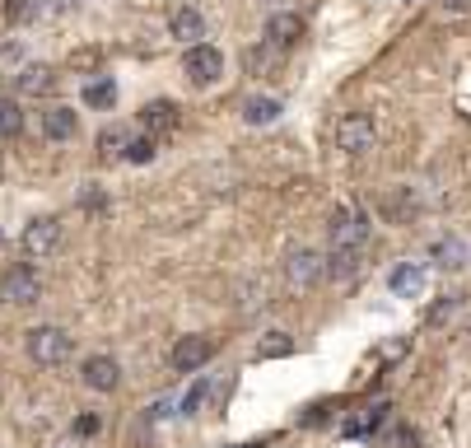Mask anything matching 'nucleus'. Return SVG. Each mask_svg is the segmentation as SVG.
Segmentation results:
<instances>
[{
	"label": "nucleus",
	"instance_id": "nucleus-1",
	"mask_svg": "<svg viewBox=\"0 0 471 448\" xmlns=\"http://www.w3.org/2000/svg\"><path fill=\"white\" fill-rule=\"evenodd\" d=\"M29 355L42 364V369H61V364L75 355V341L61 327H33L29 331Z\"/></svg>",
	"mask_w": 471,
	"mask_h": 448
},
{
	"label": "nucleus",
	"instance_id": "nucleus-2",
	"mask_svg": "<svg viewBox=\"0 0 471 448\" xmlns=\"http://www.w3.org/2000/svg\"><path fill=\"white\" fill-rule=\"evenodd\" d=\"M369 243V215L359 206H346L331 219V252H359Z\"/></svg>",
	"mask_w": 471,
	"mask_h": 448
},
{
	"label": "nucleus",
	"instance_id": "nucleus-3",
	"mask_svg": "<svg viewBox=\"0 0 471 448\" xmlns=\"http://www.w3.org/2000/svg\"><path fill=\"white\" fill-rule=\"evenodd\" d=\"M0 299L14 303V308L38 303V299H42V280H38V271H33V266H23V262H14L5 275H0Z\"/></svg>",
	"mask_w": 471,
	"mask_h": 448
},
{
	"label": "nucleus",
	"instance_id": "nucleus-4",
	"mask_svg": "<svg viewBox=\"0 0 471 448\" xmlns=\"http://www.w3.org/2000/svg\"><path fill=\"white\" fill-rule=\"evenodd\" d=\"M337 150H346L350 159L374 150V117L369 112H346V117L337 122Z\"/></svg>",
	"mask_w": 471,
	"mask_h": 448
},
{
	"label": "nucleus",
	"instance_id": "nucleus-5",
	"mask_svg": "<svg viewBox=\"0 0 471 448\" xmlns=\"http://www.w3.org/2000/svg\"><path fill=\"white\" fill-rule=\"evenodd\" d=\"M322 275H327V257H322L318 247H294L290 257H285V280H290V290H313Z\"/></svg>",
	"mask_w": 471,
	"mask_h": 448
},
{
	"label": "nucleus",
	"instance_id": "nucleus-6",
	"mask_svg": "<svg viewBox=\"0 0 471 448\" xmlns=\"http://www.w3.org/2000/svg\"><path fill=\"white\" fill-rule=\"evenodd\" d=\"M182 70H187L191 84H215L225 75V56H219V47H210V42H197V47H187Z\"/></svg>",
	"mask_w": 471,
	"mask_h": 448
},
{
	"label": "nucleus",
	"instance_id": "nucleus-7",
	"mask_svg": "<svg viewBox=\"0 0 471 448\" xmlns=\"http://www.w3.org/2000/svg\"><path fill=\"white\" fill-rule=\"evenodd\" d=\"M210 355H215V341H210V336H197V331H191V336H178V341H173L169 364H173L178 374H191V369H206Z\"/></svg>",
	"mask_w": 471,
	"mask_h": 448
},
{
	"label": "nucleus",
	"instance_id": "nucleus-8",
	"mask_svg": "<svg viewBox=\"0 0 471 448\" xmlns=\"http://www.w3.org/2000/svg\"><path fill=\"white\" fill-rule=\"evenodd\" d=\"M57 247H61V219L42 215V219H33L29 229H23V252H29L33 262L51 257V252H57Z\"/></svg>",
	"mask_w": 471,
	"mask_h": 448
},
{
	"label": "nucleus",
	"instance_id": "nucleus-9",
	"mask_svg": "<svg viewBox=\"0 0 471 448\" xmlns=\"http://www.w3.org/2000/svg\"><path fill=\"white\" fill-rule=\"evenodd\" d=\"M79 378H85V387H94V392H117L122 387V369H117L113 355H89L79 364Z\"/></svg>",
	"mask_w": 471,
	"mask_h": 448
},
{
	"label": "nucleus",
	"instance_id": "nucleus-10",
	"mask_svg": "<svg viewBox=\"0 0 471 448\" xmlns=\"http://www.w3.org/2000/svg\"><path fill=\"white\" fill-rule=\"evenodd\" d=\"M51 89H57V70H51L47 61H33V66H23L14 75V94L19 98H47Z\"/></svg>",
	"mask_w": 471,
	"mask_h": 448
},
{
	"label": "nucleus",
	"instance_id": "nucleus-11",
	"mask_svg": "<svg viewBox=\"0 0 471 448\" xmlns=\"http://www.w3.org/2000/svg\"><path fill=\"white\" fill-rule=\"evenodd\" d=\"M169 33H173L178 42H187V47H197V42H206V19L191 10V5H178V10L169 14Z\"/></svg>",
	"mask_w": 471,
	"mask_h": 448
},
{
	"label": "nucleus",
	"instance_id": "nucleus-12",
	"mask_svg": "<svg viewBox=\"0 0 471 448\" xmlns=\"http://www.w3.org/2000/svg\"><path fill=\"white\" fill-rule=\"evenodd\" d=\"M141 126L150 131V140H154V135H169V131L178 126V103H173V98L145 103V107H141Z\"/></svg>",
	"mask_w": 471,
	"mask_h": 448
},
{
	"label": "nucleus",
	"instance_id": "nucleus-13",
	"mask_svg": "<svg viewBox=\"0 0 471 448\" xmlns=\"http://www.w3.org/2000/svg\"><path fill=\"white\" fill-rule=\"evenodd\" d=\"M299 38H303V19H299L294 10H275V14L266 19V42L290 47V42H299Z\"/></svg>",
	"mask_w": 471,
	"mask_h": 448
},
{
	"label": "nucleus",
	"instance_id": "nucleus-14",
	"mask_svg": "<svg viewBox=\"0 0 471 448\" xmlns=\"http://www.w3.org/2000/svg\"><path fill=\"white\" fill-rule=\"evenodd\" d=\"M42 135H47V140H61V145H66V140L79 135V117H75L70 107H61V103L47 107V112H42Z\"/></svg>",
	"mask_w": 471,
	"mask_h": 448
},
{
	"label": "nucleus",
	"instance_id": "nucleus-15",
	"mask_svg": "<svg viewBox=\"0 0 471 448\" xmlns=\"http://www.w3.org/2000/svg\"><path fill=\"white\" fill-rule=\"evenodd\" d=\"M281 56H285V47L257 42V47L243 51V70H247V75H275V70H281Z\"/></svg>",
	"mask_w": 471,
	"mask_h": 448
},
{
	"label": "nucleus",
	"instance_id": "nucleus-16",
	"mask_svg": "<svg viewBox=\"0 0 471 448\" xmlns=\"http://www.w3.org/2000/svg\"><path fill=\"white\" fill-rule=\"evenodd\" d=\"M238 112H243V122H247V126H266V122L281 117V98L253 94V98H243V103H238Z\"/></svg>",
	"mask_w": 471,
	"mask_h": 448
},
{
	"label": "nucleus",
	"instance_id": "nucleus-17",
	"mask_svg": "<svg viewBox=\"0 0 471 448\" xmlns=\"http://www.w3.org/2000/svg\"><path fill=\"white\" fill-rule=\"evenodd\" d=\"M387 285H392V294H406V299L420 294L425 290V266L420 262H402L392 275H387Z\"/></svg>",
	"mask_w": 471,
	"mask_h": 448
},
{
	"label": "nucleus",
	"instance_id": "nucleus-18",
	"mask_svg": "<svg viewBox=\"0 0 471 448\" xmlns=\"http://www.w3.org/2000/svg\"><path fill=\"white\" fill-rule=\"evenodd\" d=\"M383 448H420V430L406 425V420H392L383 430Z\"/></svg>",
	"mask_w": 471,
	"mask_h": 448
},
{
	"label": "nucleus",
	"instance_id": "nucleus-19",
	"mask_svg": "<svg viewBox=\"0 0 471 448\" xmlns=\"http://www.w3.org/2000/svg\"><path fill=\"white\" fill-rule=\"evenodd\" d=\"M429 257H434L439 266H448V271H453V266H462V262H466V247H462L457 238H439V243L429 247Z\"/></svg>",
	"mask_w": 471,
	"mask_h": 448
},
{
	"label": "nucleus",
	"instance_id": "nucleus-20",
	"mask_svg": "<svg viewBox=\"0 0 471 448\" xmlns=\"http://www.w3.org/2000/svg\"><path fill=\"white\" fill-rule=\"evenodd\" d=\"M383 210L392 215V219H411V215H415V196H411V187L387 191V196H383Z\"/></svg>",
	"mask_w": 471,
	"mask_h": 448
},
{
	"label": "nucleus",
	"instance_id": "nucleus-21",
	"mask_svg": "<svg viewBox=\"0 0 471 448\" xmlns=\"http://www.w3.org/2000/svg\"><path fill=\"white\" fill-rule=\"evenodd\" d=\"M126 145H131V135H126L122 126H107V131L98 135V154H103V159H122Z\"/></svg>",
	"mask_w": 471,
	"mask_h": 448
},
{
	"label": "nucleus",
	"instance_id": "nucleus-22",
	"mask_svg": "<svg viewBox=\"0 0 471 448\" xmlns=\"http://www.w3.org/2000/svg\"><path fill=\"white\" fill-rule=\"evenodd\" d=\"M275 355H294V336L290 331H266V341L257 346V359H275Z\"/></svg>",
	"mask_w": 471,
	"mask_h": 448
},
{
	"label": "nucleus",
	"instance_id": "nucleus-23",
	"mask_svg": "<svg viewBox=\"0 0 471 448\" xmlns=\"http://www.w3.org/2000/svg\"><path fill=\"white\" fill-rule=\"evenodd\" d=\"M85 103H89V107H113V103H117V89H113V79L85 84Z\"/></svg>",
	"mask_w": 471,
	"mask_h": 448
},
{
	"label": "nucleus",
	"instance_id": "nucleus-24",
	"mask_svg": "<svg viewBox=\"0 0 471 448\" xmlns=\"http://www.w3.org/2000/svg\"><path fill=\"white\" fill-rule=\"evenodd\" d=\"M38 14V0H5V23H29Z\"/></svg>",
	"mask_w": 471,
	"mask_h": 448
},
{
	"label": "nucleus",
	"instance_id": "nucleus-25",
	"mask_svg": "<svg viewBox=\"0 0 471 448\" xmlns=\"http://www.w3.org/2000/svg\"><path fill=\"white\" fill-rule=\"evenodd\" d=\"M457 308H462V299H457V294H448L443 303H434V308H429V322H434V327H439V322H448V318L457 313Z\"/></svg>",
	"mask_w": 471,
	"mask_h": 448
},
{
	"label": "nucleus",
	"instance_id": "nucleus-26",
	"mask_svg": "<svg viewBox=\"0 0 471 448\" xmlns=\"http://www.w3.org/2000/svg\"><path fill=\"white\" fill-rule=\"evenodd\" d=\"M126 159L131 163H150L154 159V140L145 135V140H131V145H126Z\"/></svg>",
	"mask_w": 471,
	"mask_h": 448
},
{
	"label": "nucleus",
	"instance_id": "nucleus-27",
	"mask_svg": "<svg viewBox=\"0 0 471 448\" xmlns=\"http://www.w3.org/2000/svg\"><path fill=\"white\" fill-rule=\"evenodd\" d=\"M79 206H85V210H103V206H107V196L98 191V182H85V187H79Z\"/></svg>",
	"mask_w": 471,
	"mask_h": 448
},
{
	"label": "nucleus",
	"instance_id": "nucleus-28",
	"mask_svg": "<svg viewBox=\"0 0 471 448\" xmlns=\"http://www.w3.org/2000/svg\"><path fill=\"white\" fill-rule=\"evenodd\" d=\"M0 135H19V107L0 103Z\"/></svg>",
	"mask_w": 471,
	"mask_h": 448
},
{
	"label": "nucleus",
	"instance_id": "nucleus-29",
	"mask_svg": "<svg viewBox=\"0 0 471 448\" xmlns=\"http://www.w3.org/2000/svg\"><path fill=\"white\" fill-rule=\"evenodd\" d=\"M439 10L448 19H457V14H471V0H439Z\"/></svg>",
	"mask_w": 471,
	"mask_h": 448
},
{
	"label": "nucleus",
	"instance_id": "nucleus-30",
	"mask_svg": "<svg viewBox=\"0 0 471 448\" xmlns=\"http://www.w3.org/2000/svg\"><path fill=\"white\" fill-rule=\"evenodd\" d=\"M98 430H103L98 415H79V420H75V434H98Z\"/></svg>",
	"mask_w": 471,
	"mask_h": 448
},
{
	"label": "nucleus",
	"instance_id": "nucleus-31",
	"mask_svg": "<svg viewBox=\"0 0 471 448\" xmlns=\"http://www.w3.org/2000/svg\"><path fill=\"white\" fill-rule=\"evenodd\" d=\"M0 56H5V61H19L23 47H19V42H5V47H0Z\"/></svg>",
	"mask_w": 471,
	"mask_h": 448
}]
</instances>
